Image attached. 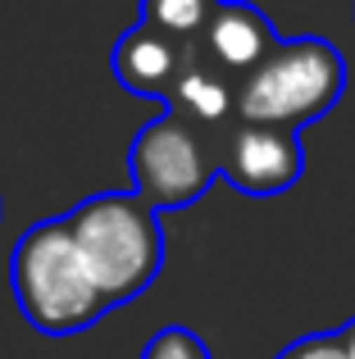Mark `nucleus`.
I'll return each mask as SVG.
<instances>
[{"label": "nucleus", "instance_id": "9", "mask_svg": "<svg viewBox=\"0 0 355 359\" xmlns=\"http://www.w3.org/2000/svg\"><path fill=\"white\" fill-rule=\"evenodd\" d=\"M142 359H214V355L201 341V332H192L182 323H169L142 346Z\"/></svg>", "mask_w": 355, "mask_h": 359}, {"label": "nucleus", "instance_id": "3", "mask_svg": "<svg viewBox=\"0 0 355 359\" xmlns=\"http://www.w3.org/2000/svg\"><path fill=\"white\" fill-rule=\"evenodd\" d=\"M347 91V60L323 36H283L274 55L241 87L237 118L269 128H310Z\"/></svg>", "mask_w": 355, "mask_h": 359}, {"label": "nucleus", "instance_id": "5", "mask_svg": "<svg viewBox=\"0 0 355 359\" xmlns=\"http://www.w3.org/2000/svg\"><path fill=\"white\" fill-rule=\"evenodd\" d=\"M219 173L228 177L241 196H283V191H292L305 173L301 132L237 118L223 132Z\"/></svg>", "mask_w": 355, "mask_h": 359}, {"label": "nucleus", "instance_id": "11", "mask_svg": "<svg viewBox=\"0 0 355 359\" xmlns=\"http://www.w3.org/2000/svg\"><path fill=\"white\" fill-rule=\"evenodd\" d=\"M337 346H342V359H355V318L337 327Z\"/></svg>", "mask_w": 355, "mask_h": 359}, {"label": "nucleus", "instance_id": "2", "mask_svg": "<svg viewBox=\"0 0 355 359\" xmlns=\"http://www.w3.org/2000/svg\"><path fill=\"white\" fill-rule=\"evenodd\" d=\"M18 314L41 337H78L109 314V300L91 282L78 245L60 219H41L18 237L9 259Z\"/></svg>", "mask_w": 355, "mask_h": 359}, {"label": "nucleus", "instance_id": "1", "mask_svg": "<svg viewBox=\"0 0 355 359\" xmlns=\"http://www.w3.org/2000/svg\"><path fill=\"white\" fill-rule=\"evenodd\" d=\"M73 245L87 264L100 296L114 305L137 300L164 269V228L160 214L137 191H100L64 214Z\"/></svg>", "mask_w": 355, "mask_h": 359}, {"label": "nucleus", "instance_id": "10", "mask_svg": "<svg viewBox=\"0 0 355 359\" xmlns=\"http://www.w3.org/2000/svg\"><path fill=\"white\" fill-rule=\"evenodd\" d=\"M274 359H342V346H337V332H310L301 341L283 346Z\"/></svg>", "mask_w": 355, "mask_h": 359}, {"label": "nucleus", "instance_id": "4", "mask_svg": "<svg viewBox=\"0 0 355 359\" xmlns=\"http://www.w3.org/2000/svg\"><path fill=\"white\" fill-rule=\"evenodd\" d=\"M219 146H223V132L196 128V123L164 109L128 146V168H133L137 196L155 214L196 205L219 177Z\"/></svg>", "mask_w": 355, "mask_h": 359}, {"label": "nucleus", "instance_id": "7", "mask_svg": "<svg viewBox=\"0 0 355 359\" xmlns=\"http://www.w3.org/2000/svg\"><path fill=\"white\" fill-rule=\"evenodd\" d=\"M283 46V36L274 32V23L264 18V9H255L250 0H223L219 14L210 18V27L201 32V50L219 73H228L237 87H246L250 73Z\"/></svg>", "mask_w": 355, "mask_h": 359}, {"label": "nucleus", "instance_id": "6", "mask_svg": "<svg viewBox=\"0 0 355 359\" xmlns=\"http://www.w3.org/2000/svg\"><path fill=\"white\" fill-rule=\"evenodd\" d=\"M187 60H192V41L160 32V27L142 23V18L109 50V69H114L119 87H128L133 96L160 100V105H169V96L178 91V82L187 73Z\"/></svg>", "mask_w": 355, "mask_h": 359}, {"label": "nucleus", "instance_id": "8", "mask_svg": "<svg viewBox=\"0 0 355 359\" xmlns=\"http://www.w3.org/2000/svg\"><path fill=\"white\" fill-rule=\"evenodd\" d=\"M219 5L223 0H142V23L182 36V41H196L210 27V18L219 14Z\"/></svg>", "mask_w": 355, "mask_h": 359}]
</instances>
